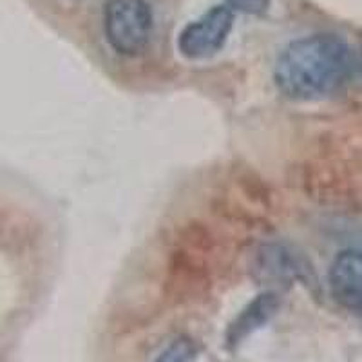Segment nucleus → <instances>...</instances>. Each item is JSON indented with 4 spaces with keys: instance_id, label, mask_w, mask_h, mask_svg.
Returning a JSON list of instances; mask_svg holds the SVG:
<instances>
[{
    "instance_id": "f257e3e1",
    "label": "nucleus",
    "mask_w": 362,
    "mask_h": 362,
    "mask_svg": "<svg viewBox=\"0 0 362 362\" xmlns=\"http://www.w3.org/2000/svg\"><path fill=\"white\" fill-rule=\"evenodd\" d=\"M362 74V54L339 35L319 33L286 45L274 82L286 98L317 100L335 95Z\"/></svg>"
},
{
    "instance_id": "f03ea898",
    "label": "nucleus",
    "mask_w": 362,
    "mask_h": 362,
    "mask_svg": "<svg viewBox=\"0 0 362 362\" xmlns=\"http://www.w3.org/2000/svg\"><path fill=\"white\" fill-rule=\"evenodd\" d=\"M103 29L116 53L136 57L147 49L153 38V9L147 0H107Z\"/></svg>"
},
{
    "instance_id": "7ed1b4c3",
    "label": "nucleus",
    "mask_w": 362,
    "mask_h": 362,
    "mask_svg": "<svg viewBox=\"0 0 362 362\" xmlns=\"http://www.w3.org/2000/svg\"><path fill=\"white\" fill-rule=\"evenodd\" d=\"M234 28V9L214 6L183 28L177 37V49L189 60H205L223 49Z\"/></svg>"
},
{
    "instance_id": "20e7f679",
    "label": "nucleus",
    "mask_w": 362,
    "mask_h": 362,
    "mask_svg": "<svg viewBox=\"0 0 362 362\" xmlns=\"http://www.w3.org/2000/svg\"><path fill=\"white\" fill-rule=\"evenodd\" d=\"M329 292L342 308L362 313V252L337 254L328 274Z\"/></svg>"
},
{
    "instance_id": "39448f33",
    "label": "nucleus",
    "mask_w": 362,
    "mask_h": 362,
    "mask_svg": "<svg viewBox=\"0 0 362 362\" xmlns=\"http://www.w3.org/2000/svg\"><path fill=\"white\" fill-rule=\"evenodd\" d=\"M254 270L261 281L290 284L305 277V264L299 255L284 245H264L259 248Z\"/></svg>"
},
{
    "instance_id": "423d86ee",
    "label": "nucleus",
    "mask_w": 362,
    "mask_h": 362,
    "mask_svg": "<svg viewBox=\"0 0 362 362\" xmlns=\"http://www.w3.org/2000/svg\"><path fill=\"white\" fill-rule=\"evenodd\" d=\"M281 306V299L277 293L264 292L252 299L247 306H245L239 315L230 322L228 329H226V346L234 350L235 346L241 344L247 337H250L254 332L263 328L272 317L276 315L277 310Z\"/></svg>"
},
{
    "instance_id": "0eeeda50",
    "label": "nucleus",
    "mask_w": 362,
    "mask_h": 362,
    "mask_svg": "<svg viewBox=\"0 0 362 362\" xmlns=\"http://www.w3.org/2000/svg\"><path fill=\"white\" fill-rule=\"evenodd\" d=\"M198 344L189 337H176L165 346L154 362H192L198 357Z\"/></svg>"
},
{
    "instance_id": "6e6552de",
    "label": "nucleus",
    "mask_w": 362,
    "mask_h": 362,
    "mask_svg": "<svg viewBox=\"0 0 362 362\" xmlns=\"http://www.w3.org/2000/svg\"><path fill=\"white\" fill-rule=\"evenodd\" d=\"M226 6L235 11L248 13V15H263L270 8L272 0H225Z\"/></svg>"
}]
</instances>
